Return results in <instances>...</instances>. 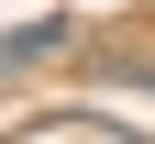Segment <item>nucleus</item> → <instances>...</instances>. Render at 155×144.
Here are the masks:
<instances>
[{
  "label": "nucleus",
  "instance_id": "obj_1",
  "mask_svg": "<svg viewBox=\"0 0 155 144\" xmlns=\"http://www.w3.org/2000/svg\"><path fill=\"white\" fill-rule=\"evenodd\" d=\"M45 45H67V22H22L11 45H0V67H22V55H45Z\"/></svg>",
  "mask_w": 155,
  "mask_h": 144
}]
</instances>
